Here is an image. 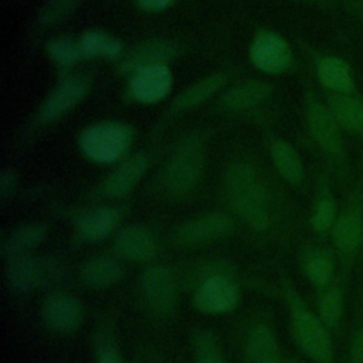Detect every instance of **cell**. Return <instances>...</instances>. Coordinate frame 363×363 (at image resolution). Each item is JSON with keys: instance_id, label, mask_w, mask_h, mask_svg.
Masks as SVG:
<instances>
[{"instance_id": "9", "label": "cell", "mask_w": 363, "mask_h": 363, "mask_svg": "<svg viewBox=\"0 0 363 363\" xmlns=\"http://www.w3.org/2000/svg\"><path fill=\"white\" fill-rule=\"evenodd\" d=\"M88 89L89 82L82 75H65L43 101L38 111L41 122H54L68 113L85 98Z\"/></svg>"}, {"instance_id": "4", "label": "cell", "mask_w": 363, "mask_h": 363, "mask_svg": "<svg viewBox=\"0 0 363 363\" xmlns=\"http://www.w3.org/2000/svg\"><path fill=\"white\" fill-rule=\"evenodd\" d=\"M204 169L203 145L194 135L182 139L172 150L163 167V184L173 194L196 190Z\"/></svg>"}, {"instance_id": "25", "label": "cell", "mask_w": 363, "mask_h": 363, "mask_svg": "<svg viewBox=\"0 0 363 363\" xmlns=\"http://www.w3.org/2000/svg\"><path fill=\"white\" fill-rule=\"evenodd\" d=\"M269 157L279 176L291 184H299L303 179V162L296 149L285 139H274L269 145Z\"/></svg>"}, {"instance_id": "18", "label": "cell", "mask_w": 363, "mask_h": 363, "mask_svg": "<svg viewBox=\"0 0 363 363\" xmlns=\"http://www.w3.org/2000/svg\"><path fill=\"white\" fill-rule=\"evenodd\" d=\"M174 54H176V47L170 41L163 38L146 40L138 44L126 55L122 57L121 71L129 75L133 71L143 67L169 64V61L174 57Z\"/></svg>"}, {"instance_id": "14", "label": "cell", "mask_w": 363, "mask_h": 363, "mask_svg": "<svg viewBox=\"0 0 363 363\" xmlns=\"http://www.w3.org/2000/svg\"><path fill=\"white\" fill-rule=\"evenodd\" d=\"M359 204L354 203L337 214L330 230L333 247L343 258L353 257L363 244V207Z\"/></svg>"}, {"instance_id": "1", "label": "cell", "mask_w": 363, "mask_h": 363, "mask_svg": "<svg viewBox=\"0 0 363 363\" xmlns=\"http://www.w3.org/2000/svg\"><path fill=\"white\" fill-rule=\"evenodd\" d=\"M223 183L235 214L252 230H267L269 225L268 200L254 167L245 162H233L225 167Z\"/></svg>"}, {"instance_id": "39", "label": "cell", "mask_w": 363, "mask_h": 363, "mask_svg": "<svg viewBox=\"0 0 363 363\" xmlns=\"http://www.w3.org/2000/svg\"><path fill=\"white\" fill-rule=\"evenodd\" d=\"M288 363H295V362H288Z\"/></svg>"}, {"instance_id": "29", "label": "cell", "mask_w": 363, "mask_h": 363, "mask_svg": "<svg viewBox=\"0 0 363 363\" xmlns=\"http://www.w3.org/2000/svg\"><path fill=\"white\" fill-rule=\"evenodd\" d=\"M345 306L343 289L340 285L332 284L322 291V295L318 302V315L329 330L339 328Z\"/></svg>"}, {"instance_id": "33", "label": "cell", "mask_w": 363, "mask_h": 363, "mask_svg": "<svg viewBox=\"0 0 363 363\" xmlns=\"http://www.w3.org/2000/svg\"><path fill=\"white\" fill-rule=\"evenodd\" d=\"M196 363H225L218 340L210 330L200 332L194 339Z\"/></svg>"}, {"instance_id": "15", "label": "cell", "mask_w": 363, "mask_h": 363, "mask_svg": "<svg viewBox=\"0 0 363 363\" xmlns=\"http://www.w3.org/2000/svg\"><path fill=\"white\" fill-rule=\"evenodd\" d=\"M147 166L146 156L140 153L125 157L102 182V194L109 199H122L128 196L142 180Z\"/></svg>"}, {"instance_id": "6", "label": "cell", "mask_w": 363, "mask_h": 363, "mask_svg": "<svg viewBox=\"0 0 363 363\" xmlns=\"http://www.w3.org/2000/svg\"><path fill=\"white\" fill-rule=\"evenodd\" d=\"M248 55L252 65L268 75L284 74L294 62V52L289 43L272 30H261L254 35Z\"/></svg>"}, {"instance_id": "31", "label": "cell", "mask_w": 363, "mask_h": 363, "mask_svg": "<svg viewBox=\"0 0 363 363\" xmlns=\"http://www.w3.org/2000/svg\"><path fill=\"white\" fill-rule=\"evenodd\" d=\"M336 218H337L336 201H335L330 190L328 187H323L313 204V210H312V216H311L312 228L318 234L330 233Z\"/></svg>"}, {"instance_id": "8", "label": "cell", "mask_w": 363, "mask_h": 363, "mask_svg": "<svg viewBox=\"0 0 363 363\" xmlns=\"http://www.w3.org/2000/svg\"><path fill=\"white\" fill-rule=\"evenodd\" d=\"M234 230V220L221 211L200 214L183 223L174 233V240L183 245H199L220 241Z\"/></svg>"}, {"instance_id": "36", "label": "cell", "mask_w": 363, "mask_h": 363, "mask_svg": "<svg viewBox=\"0 0 363 363\" xmlns=\"http://www.w3.org/2000/svg\"><path fill=\"white\" fill-rule=\"evenodd\" d=\"M350 363H363V328L354 332L349 352Z\"/></svg>"}, {"instance_id": "5", "label": "cell", "mask_w": 363, "mask_h": 363, "mask_svg": "<svg viewBox=\"0 0 363 363\" xmlns=\"http://www.w3.org/2000/svg\"><path fill=\"white\" fill-rule=\"evenodd\" d=\"M305 116L308 129L318 146L333 162L342 163L345 159L342 128L328 105L322 104L313 95H308L305 101Z\"/></svg>"}, {"instance_id": "35", "label": "cell", "mask_w": 363, "mask_h": 363, "mask_svg": "<svg viewBox=\"0 0 363 363\" xmlns=\"http://www.w3.org/2000/svg\"><path fill=\"white\" fill-rule=\"evenodd\" d=\"M96 363H123V360L112 345L101 343L96 349Z\"/></svg>"}, {"instance_id": "13", "label": "cell", "mask_w": 363, "mask_h": 363, "mask_svg": "<svg viewBox=\"0 0 363 363\" xmlns=\"http://www.w3.org/2000/svg\"><path fill=\"white\" fill-rule=\"evenodd\" d=\"M116 254L129 262H147L157 252V241L150 228L142 224L123 227L115 237Z\"/></svg>"}, {"instance_id": "3", "label": "cell", "mask_w": 363, "mask_h": 363, "mask_svg": "<svg viewBox=\"0 0 363 363\" xmlns=\"http://www.w3.org/2000/svg\"><path fill=\"white\" fill-rule=\"evenodd\" d=\"M132 142V128L119 121H101L91 123L78 138V146L82 155L98 164H113L122 162L126 157Z\"/></svg>"}, {"instance_id": "19", "label": "cell", "mask_w": 363, "mask_h": 363, "mask_svg": "<svg viewBox=\"0 0 363 363\" xmlns=\"http://www.w3.org/2000/svg\"><path fill=\"white\" fill-rule=\"evenodd\" d=\"M121 213L116 207L101 206L82 213L75 223L77 234L86 242L105 240L118 225Z\"/></svg>"}, {"instance_id": "34", "label": "cell", "mask_w": 363, "mask_h": 363, "mask_svg": "<svg viewBox=\"0 0 363 363\" xmlns=\"http://www.w3.org/2000/svg\"><path fill=\"white\" fill-rule=\"evenodd\" d=\"M18 179L13 169H3L0 173V197L4 200L10 197L16 187H17Z\"/></svg>"}, {"instance_id": "2", "label": "cell", "mask_w": 363, "mask_h": 363, "mask_svg": "<svg viewBox=\"0 0 363 363\" xmlns=\"http://www.w3.org/2000/svg\"><path fill=\"white\" fill-rule=\"evenodd\" d=\"M286 302L289 308L291 333L298 347L315 363H333L335 347L330 330L315 315L298 292L286 286Z\"/></svg>"}, {"instance_id": "24", "label": "cell", "mask_w": 363, "mask_h": 363, "mask_svg": "<svg viewBox=\"0 0 363 363\" xmlns=\"http://www.w3.org/2000/svg\"><path fill=\"white\" fill-rule=\"evenodd\" d=\"M84 58H105L111 61L123 57V43L112 33L104 30H88L78 38Z\"/></svg>"}, {"instance_id": "37", "label": "cell", "mask_w": 363, "mask_h": 363, "mask_svg": "<svg viewBox=\"0 0 363 363\" xmlns=\"http://www.w3.org/2000/svg\"><path fill=\"white\" fill-rule=\"evenodd\" d=\"M136 6L149 13H160L169 9L174 0H135Z\"/></svg>"}, {"instance_id": "21", "label": "cell", "mask_w": 363, "mask_h": 363, "mask_svg": "<svg viewBox=\"0 0 363 363\" xmlns=\"http://www.w3.org/2000/svg\"><path fill=\"white\" fill-rule=\"evenodd\" d=\"M125 275L122 264L111 255L86 259L79 269L81 282L91 289H105L118 284Z\"/></svg>"}, {"instance_id": "17", "label": "cell", "mask_w": 363, "mask_h": 363, "mask_svg": "<svg viewBox=\"0 0 363 363\" xmlns=\"http://www.w3.org/2000/svg\"><path fill=\"white\" fill-rule=\"evenodd\" d=\"M274 92V85L264 79H245L230 86L220 98V105L225 111L238 112L259 106Z\"/></svg>"}, {"instance_id": "26", "label": "cell", "mask_w": 363, "mask_h": 363, "mask_svg": "<svg viewBox=\"0 0 363 363\" xmlns=\"http://www.w3.org/2000/svg\"><path fill=\"white\" fill-rule=\"evenodd\" d=\"M302 271L311 285L320 291L326 289L335 278V262L330 252L323 248H311L303 257Z\"/></svg>"}, {"instance_id": "27", "label": "cell", "mask_w": 363, "mask_h": 363, "mask_svg": "<svg viewBox=\"0 0 363 363\" xmlns=\"http://www.w3.org/2000/svg\"><path fill=\"white\" fill-rule=\"evenodd\" d=\"M47 235V225L43 223H26L14 228L1 242V254L6 259L24 254L40 244Z\"/></svg>"}, {"instance_id": "12", "label": "cell", "mask_w": 363, "mask_h": 363, "mask_svg": "<svg viewBox=\"0 0 363 363\" xmlns=\"http://www.w3.org/2000/svg\"><path fill=\"white\" fill-rule=\"evenodd\" d=\"M238 289L225 275L216 274L207 277L196 289L194 306L208 315L227 313L237 305Z\"/></svg>"}, {"instance_id": "20", "label": "cell", "mask_w": 363, "mask_h": 363, "mask_svg": "<svg viewBox=\"0 0 363 363\" xmlns=\"http://www.w3.org/2000/svg\"><path fill=\"white\" fill-rule=\"evenodd\" d=\"M228 75L225 72L217 71L208 74L196 82L186 86L182 92H179L172 101V111L174 112H184L193 108L200 106L210 98H213L218 91L224 88L227 84Z\"/></svg>"}, {"instance_id": "38", "label": "cell", "mask_w": 363, "mask_h": 363, "mask_svg": "<svg viewBox=\"0 0 363 363\" xmlns=\"http://www.w3.org/2000/svg\"><path fill=\"white\" fill-rule=\"evenodd\" d=\"M353 10L357 11V14L363 18V0L354 1V3H353Z\"/></svg>"}, {"instance_id": "28", "label": "cell", "mask_w": 363, "mask_h": 363, "mask_svg": "<svg viewBox=\"0 0 363 363\" xmlns=\"http://www.w3.org/2000/svg\"><path fill=\"white\" fill-rule=\"evenodd\" d=\"M247 353L252 363H281L278 340L265 325H258L251 330L247 340Z\"/></svg>"}, {"instance_id": "22", "label": "cell", "mask_w": 363, "mask_h": 363, "mask_svg": "<svg viewBox=\"0 0 363 363\" xmlns=\"http://www.w3.org/2000/svg\"><path fill=\"white\" fill-rule=\"evenodd\" d=\"M318 81L335 94L354 95L356 85L350 67L339 57L323 55L316 62Z\"/></svg>"}, {"instance_id": "7", "label": "cell", "mask_w": 363, "mask_h": 363, "mask_svg": "<svg viewBox=\"0 0 363 363\" xmlns=\"http://www.w3.org/2000/svg\"><path fill=\"white\" fill-rule=\"evenodd\" d=\"M140 292L145 303L155 313L167 315L176 306V279L164 265L152 264L145 268L140 277Z\"/></svg>"}, {"instance_id": "16", "label": "cell", "mask_w": 363, "mask_h": 363, "mask_svg": "<svg viewBox=\"0 0 363 363\" xmlns=\"http://www.w3.org/2000/svg\"><path fill=\"white\" fill-rule=\"evenodd\" d=\"M50 268L38 258L21 254L6 259L4 275L9 286L18 294H27L40 286L48 277Z\"/></svg>"}, {"instance_id": "23", "label": "cell", "mask_w": 363, "mask_h": 363, "mask_svg": "<svg viewBox=\"0 0 363 363\" xmlns=\"http://www.w3.org/2000/svg\"><path fill=\"white\" fill-rule=\"evenodd\" d=\"M326 105L342 129L353 135H363V101L360 98L330 92Z\"/></svg>"}, {"instance_id": "30", "label": "cell", "mask_w": 363, "mask_h": 363, "mask_svg": "<svg viewBox=\"0 0 363 363\" xmlns=\"http://www.w3.org/2000/svg\"><path fill=\"white\" fill-rule=\"evenodd\" d=\"M45 50L50 60L64 71L72 68L77 62H79V60L84 58L78 40H72L64 35L50 40L45 45Z\"/></svg>"}, {"instance_id": "10", "label": "cell", "mask_w": 363, "mask_h": 363, "mask_svg": "<svg viewBox=\"0 0 363 363\" xmlns=\"http://www.w3.org/2000/svg\"><path fill=\"white\" fill-rule=\"evenodd\" d=\"M172 86L173 74L167 64L143 67L128 75L129 94L142 104H156L164 99Z\"/></svg>"}, {"instance_id": "32", "label": "cell", "mask_w": 363, "mask_h": 363, "mask_svg": "<svg viewBox=\"0 0 363 363\" xmlns=\"http://www.w3.org/2000/svg\"><path fill=\"white\" fill-rule=\"evenodd\" d=\"M78 3L79 0H45L38 9L37 23L43 27L54 26L68 17Z\"/></svg>"}, {"instance_id": "11", "label": "cell", "mask_w": 363, "mask_h": 363, "mask_svg": "<svg viewBox=\"0 0 363 363\" xmlns=\"http://www.w3.org/2000/svg\"><path fill=\"white\" fill-rule=\"evenodd\" d=\"M41 316L47 328L55 333H72L84 320V308L79 299L68 292L48 295L41 306Z\"/></svg>"}]
</instances>
